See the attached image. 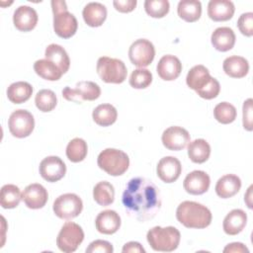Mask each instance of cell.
Returning <instances> with one entry per match:
<instances>
[{
    "instance_id": "6da1fadb",
    "label": "cell",
    "mask_w": 253,
    "mask_h": 253,
    "mask_svg": "<svg viewBox=\"0 0 253 253\" xmlns=\"http://www.w3.org/2000/svg\"><path fill=\"white\" fill-rule=\"evenodd\" d=\"M122 202L127 213L142 222L153 218L161 208L159 189L152 181L142 177L128 181Z\"/></svg>"
},
{
    "instance_id": "7a4b0ae2",
    "label": "cell",
    "mask_w": 253,
    "mask_h": 253,
    "mask_svg": "<svg viewBox=\"0 0 253 253\" xmlns=\"http://www.w3.org/2000/svg\"><path fill=\"white\" fill-rule=\"evenodd\" d=\"M176 217L187 228L202 229L211 224L212 215L206 206L193 201H184L176 210Z\"/></svg>"
},
{
    "instance_id": "3957f363",
    "label": "cell",
    "mask_w": 253,
    "mask_h": 253,
    "mask_svg": "<svg viewBox=\"0 0 253 253\" xmlns=\"http://www.w3.org/2000/svg\"><path fill=\"white\" fill-rule=\"evenodd\" d=\"M146 239L154 251L172 252L177 249L180 243L181 234L174 226H154L148 230Z\"/></svg>"
},
{
    "instance_id": "277c9868",
    "label": "cell",
    "mask_w": 253,
    "mask_h": 253,
    "mask_svg": "<svg viewBox=\"0 0 253 253\" xmlns=\"http://www.w3.org/2000/svg\"><path fill=\"white\" fill-rule=\"evenodd\" d=\"M51 8L53 13V30L62 39H69L75 35L78 23L73 14L68 12L66 3L60 0H52Z\"/></svg>"
},
{
    "instance_id": "5b68a950",
    "label": "cell",
    "mask_w": 253,
    "mask_h": 253,
    "mask_svg": "<svg viewBox=\"0 0 253 253\" xmlns=\"http://www.w3.org/2000/svg\"><path fill=\"white\" fill-rule=\"evenodd\" d=\"M98 166L111 176L123 175L129 166V158L126 152L116 148H106L97 158Z\"/></svg>"
},
{
    "instance_id": "8992f818",
    "label": "cell",
    "mask_w": 253,
    "mask_h": 253,
    "mask_svg": "<svg viewBox=\"0 0 253 253\" xmlns=\"http://www.w3.org/2000/svg\"><path fill=\"white\" fill-rule=\"evenodd\" d=\"M97 73L106 83L121 84L127 75L126 64L118 58L102 56L97 61Z\"/></svg>"
},
{
    "instance_id": "52a82bcc",
    "label": "cell",
    "mask_w": 253,
    "mask_h": 253,
    "mask_svg": "<svg viewBox=\"0 0 253 253\" xmlns=\"http://www.w3.org/2000/svg\"><path fill=\"white\" fill-rule=\"evenodd\" d=\"M84 240V231L82 227L73 222H65L56 238V245L58 249L64 253H72L76 251L79 245Z\"/></svg>"
},
{
    "instance_id": "ba28073f",
    "label": "cell",
    "mask_w": 253,
    "mask_h": 253,
    "mask_svg": "<svg viewBox=\"0 0 253 253\" xmlns=\"http://www.w3.org/2000/svg\"><path fill=\"white\" fill-rule=\"evenodd\" d=\"M52 209L57 217L61 219H72L81 213L83 203L76 194L66 193L55 199Z\"/></svg>"
},
{
    "instance_id": "9c48e42d",
    "label": "cell",
    "mask_w": 253,
    "mask_h": 253,
    "mask_svg": "<svg viewBox=\"0 0 253 253\" xmlns=\"http://www.w3.org/2000/svg\"><path fill=\"white\" fill-rule=\"evenodd\" d=\"M8 126L13 136L24 138L33 132L35 127V120L29 111L19 109L10 115Z\"/></svg>"
},
{
    "instance_id": "30bf717a",
    "label": "cell",
    "mask_w": 253,
    "mask_h": 253,
    "mask_svg": "<svg viewBox=\"0 0 253 253\" xmlns=\"http://www.w3.org/2000/svg\"><path fill=\"white\" fill-rule=\"evenodd\" d=\"M101 95L98 84L92 81H80L76 83L74 89L66 86L62 90V96L67 101L81 103L82 101H94Z\"/></svg>"
},
{
    "instance_id": "8fae6325",
    "label": "cell",
    "mask_w": 253,
    "mask_h": 253,
    "mask_svg": "<svg viewBox=\"0 0 253 253\" xmlns=\"http://www.w3.org/2000/svg\"><path fill=\"white\" fill-rule=\"evenodd\" d=\"M155 48L151 42L145 39H138L134 41L128 49V57L130 62L139 67L143 68L148 66L154 59Z\"/></svg>"
},
{
    "instance_id": "7c38bea8",
    "label": "cell",
    "mask_w": 253,
    "mask_h": 253,
    "mask_svg": "<svg viewBox=\"0 0 253 253\" xmlns=\"http://www.w3.org/2000/svg\"><path fill=\"white\" fill-rule=\"evenodd\" d=\"M190 133L182 126H173L166 128L161 136L163 145L169 150H182L190 142Z\"/></svg>"
},
{
    "instance_id": "4fadbf2b",
    "label": "cell",
    "mask_w": 253,
    "mask_h": 253,
    "mask_svg": "<svg viewBox=\"0 0 253 253\" xmlns=\"http://www.w3.org/2000/svg\"><path fill=\"white\" fill-rule=\"evenodd\" d=\"M66 173L65 163L58 156H47L40 163V174L47 182H57Z\"/></svg>"
},
{
    "instance_id": "5bb4252c",
    "label": "cell",
    "mask_w": 253,
    "mask_h": 253,
    "mask_svg": "<svg viewBox=\"0 0 253 253\" xmlns=\"http://www.w3.org/2000/svg\"><path fill=\"white\" fill-rule=\"evenodd\" d=\"M156 172L158 178L164 183H173L181 175L182 165L174 156H165L157 164Z\"/></svg>"
},
{
    "instance_id": "9a60e30c",
    "label": "cell",
    "mask_w": 253,
    "mask_h": 253,
    "mask_svg": "<svg viewBox=\"0 0 253 253\" xmlns=\"http://www.w3.org/2000/svg\"><path fill=\"white\" fill-rule=\"evenodd\" d=\"M48 194L45 188L38 183L28 185L22 193V200L25 205L32 210L42 209L45 206Z\"/></svg>"
},
{
    "instance_id": "2e32d148",
    "label": "cell",
    "mask_w": 253,
    "mask_h": 253,
    "mask_svg": "<svg viewBox=\"0 0 253 253\" xmlns=\"http://www.w3.org/2000/svg\"><path fill=\"white\" fill-rule=\"evenodd\" d=\"M211 185L210 176L202 170H195L189 173L184 179V189L191 195H202L206 193Z\"/></svg>"
},
{
    "instance_id": "e0dca14e",
    "label": "cell",
    "mask_w": 253,
    "mask_h": 253,
    "mask_svg": "<svg viewBox=\"0 0 253 253\" xmlns=\"http://www.w3.org/2000/svg\"><path fill=\"white\" fill-rule=\"evenodd\" d=\"M38 14L36 10L30 6L18 7L13 15V23L17 30L21 32H30L35 29L38 24Z\"/></svg>"
},
{
    "instance_id": "ac0fdd59",
    "label": "cell",
    "mask_w": 253,
    "mask_h": 253,
    "mask_svg": "<svg viewBox=\"0 0 253 253\" xmlns=\"http://www.w3.org/2000/svg\"><path fill=\"white\" fill-rule=\"evenodd\" d=\"M156 70L161 79L172 81L179 77L182 71V63L175 55L166 54L159 59Z\"/></svg>"
},
{
    "instance_id": "d6986e66",
    "label": "cell",
    "mask_w": 253,
    "mask_h": 253,
    "mask_svg": "<svg viewBox=\"0 0 253 253\" xmlns=\"http://www.w3.org/2000/svg\"><path fill=\"white\" fill-rule=\"evenodd\" d=\"M96 229L103 234H114L121 226V217L119 213L113 210L101 211L95 219Z\"/></svg>"
},
{
    "instance_id": "ffe728a7",
    "label": "cell",
    "mask_w": 253,
    "mask_h": 253,
    "mask_svg": "<svg viewBox=\"0 0 253 253\" xmlns=\"http://www.w3.org/2000/svg\"><path fill=\"white\" fill-rule=\"evenodd\" d=\"M234 11V4L229 0H211L208 4V15L214 22L228 21Z\"/></svg>"
},
{
    "instance_id": "44dd1931",
    "label": "cell",
    "mask_w": 253,
    "mask_h": 253,
    "mask_svg": "<svg viewBox=\"0 0 253 253\" xmlns=\"http://www.w3.org/2000/svg\"><path fill=\"white\" fill-rule=\"evenodd\" d=\"M235 34L232 29L228 27L216 28L211 37V42L213 47L218 51L230 50L235 44Z\"/></svg>"
},
{
    "instance_id": "7402d4cb",
    "label": "cell",
    "mask_w": 253,
    "mask_h": 253,
    "mask_svg": "<svg viewBox=\"0 0 253 253\" xmlns=\"http://www.w3.org/2000/svg\"><path fill=\"white\" fill-rule=\"evenodd\" d=\"M241 188V180L234 174L220 177L215 184V193L221 199H228L236 195Z\"/></svg>"
},
{
    "instance_id": "603a6c76",
    "label": "cell",
    "mask_w": 253,
    "mask_h": 253,
    "mask_svg": "<svg viewBox=\"0 0 253 253\" xmlns=\"http://www.w3.org/2000/svg\"><path fill=\"white\" fill-rule=\"evenodd\" d=\"M247 222V214L240 209L229 211L223 219V231L228 235H236L240 233Z\"/></svg>"
},
{
    "instance_id": "cb8c5ba5",
    "label": "cell",
    "mask_w": 253,
    "mask_h": 253,
    "mask_svg": "<svg viewBox=\"0 0 253 253\" xmlns=\"http://www.w3.org/2000/svg\"><path fill=\"white\" fill-rule=\"evenodd\" d=\"M212 79L209 70L204 65H195L192 67L186 77V83L188 87L195 90L197 93L203 90Z\"/></svg>"
},
{
    "instance_id": "d4e9b609",
    "label": "cell",
    "mask_w": 253,
    "mask_h": 253,
    "mask_svg": "<svg viewBox=\"0 0 253 253\" xmlns=\"http://www.w3.org/2000/svg\"><path fill=\"white\" fill-rule=\"evenodd\" d=\"M82 16L89 27H100L107 18V8L99 2H90L83 8Z\"/></svg>"
},
{
    "instance_id": "484cf974",
    "label": "cell",
    "mask_w": 253,
    "mask_h": 253,
    "mask_svg": "<svg viewBox=\"0 0 253 253\" xmlns=\"http://www.w3.org/2000/svg\"><path fill=\"white\" fill-rule=\"evenodd\" d=\"M223 71L232 78H242L249 71V63L246 58L238 55L228 56L223 60Z\"/></svg>"
},
{
    "instance_id": "4316f807",
    "label": "cell",
    "mask_w": 253,
    "mask_h": 253,
    "mask_svg": "<svg viewBox=\"0 0 253 253\" xmlns=\"http://www.w3.org/2000/svg\"><path fill=\"white\" fill-rule=\"evenodd\" d=\"M44 56L47 60L53 62L64 74L70 66V59L66 50L59 44L51 43L47 45L44 51Z\"/></svg>"
},
{
    "instance_id": "83f0119b",
    "label": "cell",
    "mask_w": 253,
    "mask_h": 253,
    "mask_svg": "<svg viewBox=\"0 0 253 253\" xmlns=\"http://www.w3.org/2000/svg\"><path fill=\"white\" fill-rule=\"evenodd\" d=\"M177 13L184 21L194 23L202 15V4L197 0H182L178 3Z\"/></svg>"
},
{
    "instance_id": "f1b7e54d",
    "label": "cell",
    "mask_w": 253,
    "mask_h": 253,
    "mask_svg": "<svg viewBox=\"0 0 253 253\" xmlns=\"http://www.w3.org/2000/svg\"><path fill=\"white\" fill-rule=\"evenodd\" d=\"M33 94V87L25 81L12 83L7 89V97L14 104H22L28 101Z\"/></svg>"
},
{
    "instance_id": "f546056e",
    "label": "cell",
    "mask_w": 253,
    "mask_h": 253,
    "mask_svg": "<svg viewBox=\"0 0 253 253\" xmlns=\"http://www.w3.org/2000/svg\"><path fill=\"white\" fill-rule=\"evenodd\" d=\"M211 155V146L209 142L203 138L195 139L189 142L188 145V156L194 163H204Z\"/></svg>"
},
{
    "instance_id": "4dcf8cb0",
    "label": "cell",
    "mask_w": 253,
    "mask_h": 253,
    "mask_svg": "<svg viewBox=\"0 0 253 253\" xmlns=\"http://www.w3.org/2000/svg\"><path fill=\"white\" fill-rule=\"evenodd\" d=\"M92 118L98 126H109L117 121L118 112L111 104H101L94 109Z\"/></svg>"
},
{
    "instance_id": "1f68e13d",
    "label": "cell",
    "mask_w": 253,
    "mask_h": 253,
    "mask_svg": "<svg viewBox=\"0 0 253 253\" xmlns=\"http://www.w3.org/2000/svg\"><path fill=\"white\" fill-rule=\"evenodd\" d=\"M35 72L42 79L48 81H56L62 76L61 70L51 61L44 59H39L34 63Z\"/></svg>"
},
{
    "instance_id": "d6a6232c",
    "label": "cell",
    "mask_w": 253,
    "mask_h": 253,
    "mask_svg": "<svg viewBox=\"0 0 253 253\" xmlns=\"http://www.w3.org/2000/svg\"><path fill=\"white\" fill-rule=\"evenodd\" d=\"M93 198L94 201L102 207L110 206L115 200L114 186L107 181L99 182L93 189Z\"/></svg>"
},
{
    "instance_id": "836d02e7",
    "label": "cell",
    "mask_w": 253,
    "mask_h": 253,
    "mask_svg": "<svg viewBox=\"0 0 253 253\" xmlns=\"http://www.w3.org/2000/svg\"><path fill=\"white\" fill-rule=\"evenodd\" d=\"M22 195L20 189L13 184L4 185L0 192V205L3 209H14L18 207Z\"/></svg>"
},
{
    "instance_id": "e575fe53",
    "label": "cell",
    "mask_w": 253,
    "mask_h": 253,
    "mask_svg": "<svg viewBox=\"0 0 253 253\" xmlns=\"http://www.w3.org/2000/svg\"><path fill=\"white\" fill-rule=\"evenodd\" d=\"M88 152V146L84 139L75 137L71 139L66 146V156L74 163L81 162L85 159Z\"/></svg>"
},
{
    "instance_id": "d590c367",
    "label": "cell",
    "mask_w": 253,
    "mask_h": 253,
    "mask_svg": "<svg viewBox=\"0 0 253 253\" xmlns=\"http://www.w3.org/2000/svg\"><path fill=\"white\" fill-rule=\"evenodd\" d=\"M35 103L37 108L43 112V113H47L52 111L57 103V99H56V95L53 91L49 90V89H42L40 90L35 98Z\"/></svg>"
},
{
    "instance_id": "8d00e7d4",
    "label": "cell",
    "mask_w": 253,
    "mask_h": 253,
    "mask_svg": "<svg viewBox=\"0 0 253 253\" xmlns=\"http://www.w3.org/2000/svg\"><path fill=\"white\" fill-rule=\"evenodd\" d=\"M236 115L237 113L235 107L227 102L218 103L213 109L214 119L222 125H227L234 122Z\"/></svg>"
},
{
    "instance_id": "74e56055",
    "label": "cell",
    "mask_w": 253,
    "mask_h": 253,
    "mask_svg": "<svg viewBox=\"0 0 253 253\" xmlns=\"http://www.w3.org/2000/svg\"><path fill=\"white\" fill-rule=\"evenodd\" d=\"M152 82V74L148 69L137 68L133 70L129 77V85L134 89H144Z\"/></svg>"
},
{
    "instance_id": "f35d334b",
    "label": "cell",
    "mask_w": 253,
    "mask_h": 253,
    "mask_svg": "<svg viewBox=\"0 0 253 253\" xmlns=\"http://www.w3.org/2000/svg\"><path fill=\"white\" fill-rule=\"evenodd\" d=\"M169 8L167 0H146L144 2L145 12L152 18H163L168 14Z\"/></svg>"
},
{
    "instance_id": "ab89813d",
    "label": "cell",
    "mask_w": 253,
    "mask_h": 253,
    "mask_svg": "<svg viewBox=\"0 0 253 253\" xmlns=\"http://www.w3.org/2000/svg\"><path fill=\"white\" fill-rule=\"evenodd\" d=\"M237 27L242 35L246 37H252L253 36V13L252 12L243 13L237 21Z\"/></svg>"
},
{
    "instance_id": "60d3db41",
    "label": "cell",
    "mask_w": 253,
    "mask_h": 253,
    "mask_svg": "<svg viewBox=\"0 0 253 253\" xmlns=\"http://www.w3.org/2000/svg\"><path fill=\"white\" fill-rule=\"evenodd\" d=\"M220 91V85L219 82L212 77V79L211 80V82L201 91H199L197 94L206 100H211L215 97H217V95L219 94Z\"/></svg>"
},
{
    "instance_id": "b9f144b4",
    "label": "cell",
    "mask_w": 253,
    "mask_h": 253,
    "mask_svg": "<svg viewBox=\"0 0 253 253\" xmlns=\"http://www.w3.org/2000/svg\"><path fill=\"white\" fill-rule=\"evenodd\" d=\"M114 251L113 245L106 240H95L89 244V246L86 249L87 253H112Z\"/></svg>"
},
{
    "instance_id": "7bdbcfd3",
    "label": "cell",
    "mask_w": 253,
    "mask_h": 253,
    "mask_svg": "<svg viewBox=\"0 0 253 253\" xmlns=\"http://www.w3.org/2000/svg\"><path fill=\"white\" fill-rule=\"evenodd\" d=\"M252 99L249 98L247 99L244 103H243V127L248 130L251 131L253 129L252 126Z\"/></svg>"
},
{
    "instance_id": "ee69618b",
    "label": "cell",
    "mask_w": 253,
    "mask_h": 253,
    "mask_svg": "<svg viewBox=\"0 0 253 253\" xmlns=\"http://www.w3.org/2000/svg\"><path fill=\"white\" fill-rule=\"evenodd\" d=\"M113 5L115 9L121 13H129L134 10L136 0H115Z\"/></svg>"
},
{
    "instance_id": "f6af8a7d",
    "label": "cell",
    "mask_w": 253,
    "mask_h": 253,
    "mask_svg": "<svg viewBox=\"0 0 253 253\" xmlns=\"http://www.w3.org/2000/svg\"><path fill=\"white\" fill-rule=\"evenodd\" d=\"M123 252H135V253H145L144 248L139 242L136 241H129L126 243L122 249Z\"/></svg>"
},
{
    "instance_id": "bcb514c9",
    "label": "cell",
    "mask_w": 253,
    "mask_h": 253,
    "mask_svg": "<svg viewBox=\"0 0 253 253\" xmlns=\"http://www.w3.org/2000/svg\"><path fill=\"white\" fill-rule=\"evenodd\" d=\"M223 252L224 253H226V252H238V253L246 252V253H248L249 250L243 243L233 242V243H230V244L226 245L225 248L223 249Z\"/></svg>"
},
{
    "instance_id": "7dc6e473",
    "label": "cell",
    "mask_w": 253,
    "mask_h": 253,
    "mask_svg": "<svg viewBox=\"0 0 253 253\" xmlns=\"http://www.w3.org/2000/svg\"><path fill=\"white\" fill-rule=\"evenodd\" d=\"M251 190H252V186H250L249 187V189H248V192H247V194H246V196H245V202H246V204H247V206H248V208L249 209H251L252 208V206H251V203H250V197H251Z\"/></svg>"
}]
</instances>
